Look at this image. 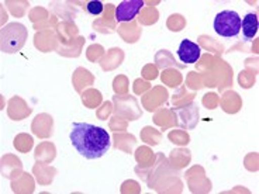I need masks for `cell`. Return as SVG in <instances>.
<instances>
[{
    "mask_svg": "<svg viewBox=\"0 0 259 194\" xmlns=\"http://www.w3.org/2000/svg\"><path fill=\"white\" fill-rule=\"evenodd\" d=\"M213 28L220 37H224V38L237 37L241 31L240 14L233 10L220 12L214 19Z\"/></svg>",
    "mask_w": 259,
    "mask_h": 194,
    "instance_id": "3",
    "label": "cell"
},
{
    "mask_svg": "<svg viewBox=\"0 0 259 194\" xmlns=\"http://www.w3.org/2000/svg\"><path fill=\"white\" fill-rule=\"evenodd\" d=\"M86 9H88V13L92 14V16H99L103 12V3L99 2V0H93V2L88 3Z\"/></svg>",
    "mask_w": 259,
    "mask_h": 194,
    "instance_id": "7",
    "label": "cell"
},
{
    "mask_svg": "<svg viewBox=\"0 0 259 194\" xmlns=\"http://www.w3.org/2000/svg\"><path fill=\"white\" fill-rule=\"evenodd\" d=\"M27 39L26 27L20 23H10L2 30V51L14 54L20 51Z\"/></svg>",
    "mask_w": 259,
    "mask_h": 194,
    "instance_id": "2",
    "label": "cell"
},
{
    "mask_svg": "<svg viewBox=\"0 0 259 194\" xmlns=\"http://www.w3.org/2000/svg\"><path fill=\"white\" fill-rule=\"evenodd\" d=\"M201 55V48L190 39H183L178 48V58L183 64H196Z\"/></svg>",
    "mask_w": 259,
    "mask_h": 194,
    "instance_id": "5",
    "label": "cell"
},
{
    "mask_svg": "<svg viewBox=\"0 0 259 194\" xmlns=\"http://www.w3.org/2000/svg\"><path fill=\"white\" fill-rule=\"evenodd\" d=\"M71 142L78 154L86 159H99L110 149V135L102 127L88 123H73Z\"/></svg>",
    "mask_w": 259,
    "mask_h": 194,
    "instance_id": "1",
    "label": "cell"
},
{
    "mask_svg": "<svg viewBox=\"0 0 259 194\" xmlns=\"http://www.w3.org/2000/svg\"><path fill=\"white\" fill-rule=\"evenodd\" d=\"M241 30L242 37L245 41H251L258 34V17L255 13H248L241 20Z\"/></svg>",
    "mask_w": 259,
    "mask_h": 194,
    "instance_id": "6",
    "label": "cell"
},
{
    "mask_svg": "<svg viewBox=\"0 0 259 194\" xmlns=\"http://www.w3.org/2000/svg\"><path fill=\"white\" fill-rule=\"evenodd\" d=\"M143 6V0H124L116 7V20L118 23L134 20Z\"/></svg>",
    "mask_w": 259,
    "mask_h": 194,
    "instance_id": "4",
    "label": "cell"
}]
</instances>
